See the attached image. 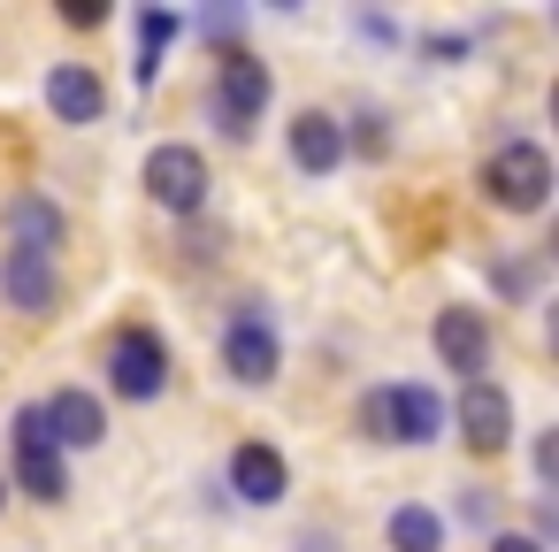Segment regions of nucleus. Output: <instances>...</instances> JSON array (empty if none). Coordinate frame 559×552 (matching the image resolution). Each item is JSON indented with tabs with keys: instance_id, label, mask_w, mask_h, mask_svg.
I'll use <instances>...</instances> for the list:
<instances>
[{
	"instance_id": "nucleus-9",
	"label": "nucleus",
	"mask_w": 559,
	"mask_h": 552,
	"mask_svg": "<svg viewBox=\"0 0 559 552\" xmlns=\"http://www.w3.org/2000/svg\"><path fill=\"white\" fill-rule=\"evenodd\" d=\"M230 491H238L246 506H276V498L292 491L284 453H276V445H261V437H246V445L230 453Z\"/></svg>"
},
{
	"instance_id": "nucleus-6",
	"label": "nucleus",
	"mask_w": 559,
	"mask_h": 552,
	"mask_svg": "<svg viewBox=\"0 0 559 552\" xmlns=\"http://www.w3.org/2000/svg\"><path fill=\"white\" fill-rule=\"evenodd\" d=\"M444 422H460V437H467L475 453H506V437H513V399H506L490 376H475V384L460 391V407H444Z\"/></svg>"
},
{
	"instance_id": "nucleus-5",
	"label": "nucleus",
	"mask_w": 559,
	"mask_h": 552,
	"mask_svg": "<svg viewBox=\"0 0 559 552\" xmlns=\"http://www.w3.org/2000/svg\"><path fill=\"white\" fill-rule=\"evenodd\" d=\"M429 338H437V361H444L452 376L475 384V376L490 368V315H483V307H437V330H429Z\"/></svg>"
},
{
	"instance_id": "nucleus-4",
	"label": "nucleus",
	"mask_w": 559,
	"mask_h": 552,
	"mask_svg": "<svg viewBox=\"0 0 559 552\" xmlns=\"http://www.w3.org/2000/svg\"><path fill=\"white\" fill-rule=\"evenodd\" d=\"M108 384H116V399H162V384H169V345H162V330H146V322H131L116 345H108Z\"/></svg>"
},
{
	"instance_id": "nucleus-3",
	"label": "nucleus",
	"mask_w": 559,
	"mask_h": 552,
	"mask_svg": "<svg viewBox=\"0 0 559 552\" xmlns=\"http://www.w3.org/2000/svg\"><path fill=\"white\" fill-rule=\"evenodd\" d=\"M139 185H146L154 208H169V215H200V208H207V154L185 146V139H169V146L146 154Z\"/></svg>"
},
{
	"instance_id": "nucleus-22",
	"label": "nucleus",
	"mask_w": 559,
	"mask_h": 552,
	"mask_svg": "<svg viewBox=\"0 0 559 552\" xmlns=\"http://www.w3.org/2000/svg\"><path fill=\"white\" fill-rule=\"evenodd\" d=\"M490 552H544V544H536V537H513V529H506V537H490Z\"/></svg>"
},
{
	"instance_id": "nucleus-15",
	"label": "nucleus",
	"mask_w": 559,
	"mask_h": 552,
	"mask_svg": "<svg viewBox=\"0 0 559 552\" xmlns=\"http://www.w3.org/2000/svg\"><path fill=\"white\" fill-rule=\"evenodd\" d=\"M16 483H24L39 506L70 498V468H62V453H55V445H16Z\"/></svg>"
},
{
	"instance_id": "nucleus-8",
	"label": "nucleus",
	"mask_w": 559,
	"mask_h": 552,
	"mask_svg": "<svg viewBox=\"0 0 559 552\" xmlns=\"http://www.w3.org/2000/svg\"><path fill=\"white\" fill-rule=\"evenodd\" d=\"M62 238H70V215H62L47 192H16V200H9V254H39V261H55Z\"/></svg>"
},
{
	"instance_id": "nucleus-7",
	"label": "nucleus",
	"mask_w": 559,
	"mask_h": 552,
	"mask_svg": "<svg viewBox=\"0 0 559 552\" xmlns=\"http://www.w3.org/2000/svg\"><path fill=\"white\" fill-rule=\"evenodd\" d=\"M223 368L238 376V384H276V368H284V345H276V330L246 307L230 330H223Z\"/></svg>"
},
{
	"instance_id": "nucleus-21",
	"label": "nucleus",
	"mask_w": 559,
	"mask_h": 552,
	"mask_svg": "<svg viewBox=\"0 0 559 552\" xmlns=\"http://www.w3.org/2000/svg\"><path fill=\"white\" fill-rule=\"evenodd\" d=\"M62 16H70L78 32H93V24H108V9H100V0H85V9H62Z\"/></svg>"
},
{
	"instance_id": "nucleus-13",
	"label": "nucleus",
	"mask_w": 559,
	"mask_h": 552,
	"mask_svg": "<svg viewBox=\"0 0 559 552\" xmlns=\"http://www.w3.org/2000/svg\"><path fill=\"white\" fill-rule=\"evenodd\" d=\"M292 162H299L307 177H330V169L345 162V124L322 116V108H307V116L292 124Z\"/></svg>"
},
{
	"instance_id": "nucleus-12",
	"label": "nucleus",
	"mask_w": 559,
	"mask_h": 552,
	"mask_svg": "<svg viewBox=\"0 0 559 552\" xmlns=\"http://www.w3.org/2000/svg\"><path fill=\"white\" fill-rule=\"evenodd\" d=\"M47 407V430H55V445H100L108 437V414H100V399L93 391H78V384H62L55 399H39Z\"/></svg>"
},
{
	"instance_id": "nucleus-2",
	"label": "nucleus",
	"mask_w": 559,
	"mask_h": 552,
	"mask_svg": "<svg viewBox=\"0 0 559 552\" xmlns=\"http://www.w3.org/2000/svg\"><path fill=\"white\" fill-rule=\"evenodd\" d=\"M483 192L506 208V215H536L551 200V154L536 139H506L490 162H483Z\"/></svg>"
},
{
	"instance_id": "nucleus-11",
	"label": "nucleus",
	"mask_w": 559,
	"mask_h": 552,
	"mask_svg": "<svg viewBox=\"0 0 559 552\" xmlns=\"http://www.w3.org/2000/svg\"><path fill=\"white\" fill-rule=\"evenodd\" d=\"M0 292H9V307H24V315H55L62 277H55V261H39V254H9V261H0Z\"/></svg>"
},
{
	"instance_id": "nucleus-17",
	"label": "nucleus",
	"mask_w": 559,
	"mask_h": 552,
	"mask_svg": "<svg viewBox=\"0 0 559 552\" xmlns=\"http://www.w3.org/2000/svg\"><path fill=\"white\" fill-rule=\"evenodd\" d=\"M391 552H444V514L437 506H399L391 514Z\"/></svg>"
},
{
	"instance_id": "nucleus-16",
	"label": "nucleus",
	"mask_w": 559,
	"mask_h": 552,
	"mask_svg": "<svg viewBox=\"0 0 559 552\" xmlns=\"http://www.w3.org/2000/svg\"><path fill=\"white\" fill-rule=\"evenodd\" d=\"M177 32H192L185 16H169V9H139V85H154L162 78V55H169V39Z\"/></svg>"
},
{
	"instance_id": "nucleus-10",
	"label": "nucleus",
	"mask_w": 559,
	"mask_h": 552,
	"mask_svg": "<svg viewBox=\"0 0 559 552\" xmlns=\"http://www.w3.org/2000/svg\"><path fill=\"white\" fill-rule=\"evenodd\" d=\"M383 391H391V445H437L444 437L437 384H383Z\"/></svg>"
},
{
	"instance_id": "nucleus-24",
	"label": "nucleus",
	"mask_w": 559,
	"mask_h": 552,
	"mask_svg": "<svg viewBox=\"0 0 559 552\" xmlns=\"http://www.w3.org/2000/svg\"><path fill=\"white\" fill-rule=\"evenodd\" d=\"M0 506H9V475H0Z\"/></svg>"
},
{
	"instance_id": "nucleus-1",
	"label": "nucleus",
	"mask_w": 559,
	"mask_h": 552,
	"mask_svg": "<svg viewBox=\"0 0 559 552\" xmlns=\"http://www.w3.org/2000/svg\"><path fill=\"white\" fill-rule=\"evenodd\" d=\"M269 93H276L269 62H253L246 47H230V55H223V70H215V101H207L215 131H223V139H253V124L269 116Z\"/></svg>"
},
{
	"instance_id": "nucleus-23",
	"label": "nucleus",
	"mask_w": 559,
	"mask_h": 552,
	"mask_svg": "<svg viewBox=\"0 0 559 552\" xmlns=\"http://www.w3.org/2000/svg\"><path fill=\"white\" fill-rule=\"evenodd\" d=\"M299 552H337V537H314V529H307V537H299Z\"/></svg>"
},
{
	"instance_id": "nucleus-18",
	"label": "nucleus",
	"mask_w": 559,
	"mask_h": 552,
	"mask_svg": "<svg viewBox=\"0 0 559 552\" xmlns=\"http://www.w3.org/2000/svg\"><path fill=\"white\" fill-rule=\"evenodd\" d=\"M498 292H506V300H528V292H536V261H506V269H498Z\"/></svg>"
},
{
	"instance_id": "nucleus-20",
	"label": "nucleus",
	"mask_w": 559,
	"mask_h": 552,
	"mask_svg": "<svg viewBox=\"0 0 559 552\" xmlns=\"http://www.w3.org/2000/svg\"><path fill=\"white\" fill-rule=\"evenodd\" d=\"M345 146H360V154H383V146H391V131H383V116H360V131H353Z\"/></svg>"
},
{
	"instance_id": "nucleus-19",
	"label": "nucleus",
	"mask_w": 559,
	"mask_h": 552,
	"mask_svg": "<svg viewBox=\"0 0 559 552\" xmlns=\"http://www.w3.org/2000/svg\"><path fill=\"white\" fill-rule=\"evenodd\" d=\"M360 422H368V437H391V391H368L360 399Z\"/></svg>"
},
{
	"instance_id": "nucleus-14",
	"label": "nucleus",
	"mask_w": 559,
	"mask_h": 552,
	"mask_svg": "<svg viewBox=\"0 0 559 552\" xmlns=\"http://www.w3.org/2000/svg\"><path fill=\"white\" fill-rule=\"evenodd\" d=\"M47 108H55L62 124H100L108 93H100V78H93L85 62H62V70L47 78Z\"/></svg>"
}]
</instances>
